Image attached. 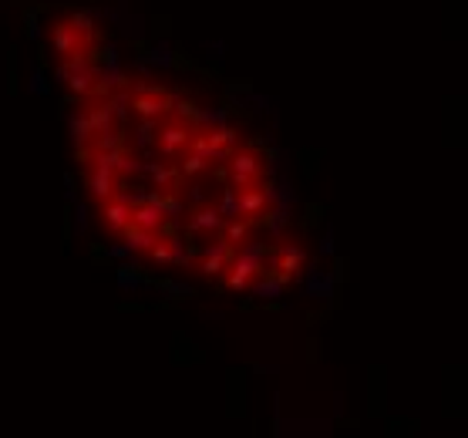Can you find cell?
<instances>
[{"label":"cell","mask_w":468,"mask_h":438,"mask_svg":"<svg viewBox=\"0 0 468 438\" xmlns=\"http://www.w3.org/2000/svg\"><path fill=\"white\" fill-rule=\"evenodd\" d=\"M115 186H118V172H115V169L95 165V172H91V193H95L98 199H108V196H115Z\"/></svg>","instance_id":"5"},{"label":"cell","mask_w":468,"mask_h":438,"mask_svg":"<svg viewBox=\"0 0 468 438\" xmlns=\"http://www.w3.org/2000/svg\"><path fill=\"white\" fill-rule=\"evenodd\" d=\"M189 142H193V128L182 125V121H179V125H169V128L158 132V149H162L165 156H179V152H186Z\"/></svg>","instance_id":"3"},{"label":"cell","mask_w":468,"mask_h":438,"mask_svg":"<svg viewBox=\"0 0 468 438\" xmlns=\"http://www.w3.org/2000/svg\"><path fill=\"white\" fill-rule=\"evenodd\" d=\"M193 226H195V230H216V226H223V219H219V212H216V209H212V212L206 209V212H199V216L193 219Z\"/></svg>","instance_id":"7"},{"label":"cell","mask_w":468,"mask_h":438,"mask_svg":"<svg viewBox=\"0 0 468 438\" xmlns=\"http://www.w3.org/2000/svg\"><path fill=\"white\" fill-rule=\"evenodd\" d=\"M132 108L138 115H145V119H158V115H165L172 108V98L162 88H142V91L132 95Z\"/></svg>","instance_id":"2"},{"label":"cell","mask_w":468,"mask_h":438,"mask_svg":"<svg viewBox=\"0 0 468 438\" xmlns=\"http://www.w3.org/2000/svg\"><path fill=\"white\" fill-rule=\"evenodd\" d=\"M300 263H304V253H300V250H286V253H283V263H280L283 277L297 273V270H300Z\"/></svg>","instance_id":"6"},{"label":"cell","mask_w":468,"mask_h":438,"mask_svg":"<svg viewBox=\"0 0 468 438\" xmlns=\"http://www.w3.org/2000/svg\"><path fill=\"white\" fill-rule=\"evenodd\" d=\"M260 175H263V162L256 152H236L230 159V182L236 189H249Z\"/></svg>","instance_id":"1"},{"label":"cell","mask_w":468,"mask_h":438,"mask_svg":"<svg viewBox=\"0 0 468 438\" xmlns=\"http://www.w3.org/2000/svg\"><path fill=\"white\" fill-rule=\"evenodd\" d=\"M105 202V223H108V230L112 233H125L128 226H132V202L125 199V196H108Z\"/></svg>","instance_id":"4"}]
</instances>
